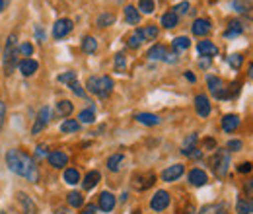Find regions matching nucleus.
<instances>
[{
	"label": "nucleus",
	"mask_w": 253,
	"mask_h": 214,
	"mask_svg": "<svg viewBox=\"0 0 253 214\" xmlns=\"http://www.w3.org/2000/svg\"><path fill=\"white\" fill-rule=\"evenodd\" d=\"M6 166L10 171H14L16 175L28 179L30 183H37L39 181V168L35 164L30 154L22 152L18 148H12L6 152Z\"/></svg>",
	"instance_id": "obj_1"
},
{
	"label": "nucleus",
	"mask_w": 253,
	"mask_h": 214,
	"mask_svg": "<svg viewBox=\"0 0 253 214\" xmlns=\"http://www.w3.org/2000/svg\"><path fill=\"white\" fill-rule=\"evenodd\" d=\"M18 35L16 33H10L8 39H6V45H4V59H2V64H4V74L10 76L16 66H18Z\"/></svg>",
	"instance_id": "obj_2"
},
{
	"label": "nucleus",
	"mask_w": 253,
	"mask_h": 214,
	"mask_svg": "<svg viewBox=\"0 0 253 214\" xmlns=\"http://www.w3.org/2000/svg\"><path fill=\"white\" fill-rule=\"evenodd\" d=\"M113 86H115V84H113L111 76H90L88 82H86L88 92L97 95V97H101V99H105L107 95H111Z\"/></svg>",
	"instance_id": "obj_3"
},
{
	"label": "nucleus",
	"mask_w": 253,
	"mask_h": 214,
	"mask_svg": "<svg viewBox=\"0 0 253 214\" xmlns=\"http://www.w3.org/2000/svg\"><path fill=\"white\" fill-rule=\"evenodd\" d=\"M211 166H212V171L216 177H226V173L230 170V152L224 148H218L211 160Z\"/></svg>",
	"instance_id": "obj_4"
},
{
	"label": "nucleus",
	"mask_w": 253,
	"mask_h": 214,
	"mask_svg": "<svg viewBox=\"0 0 253 214\" xmlns=\"http://www.w3.org/2000/svg\"><path fill=\"white\" fill-rule=\"evenodd\" d=\"M207 86H209L211 93H212L216 99H230V97H228V86L222 82L218 76H209V78H207Z\"/></svg>",
	"instance_id": "obj_5"
},
{
	"label": "nucleus",
	"mask_w": 253,
	"mask_h": 214,
	"mask_svg": "<svg viewBox=\"0 0 253 214\" xmlns=\"http://www.w3.org/2000/svg\"><path fill=\"white\" fill-rule=\"evenodd\" d=\"M51 121V109L47 107V105H43L41 109H39V113H37V119L33 123L32 127V134H39L47 125Z\"/></svg>",
	"instance_id": "obj_6"
},
{
	"label": "nucleus",
	"mask_w": 253,
	"mask_h": 214,
	"mask_svg": "<svg viewBox=\"0 0 253 214\" xmlns=\"http://www.w3.org/2000/svg\"><path fill=\"white\" fill-rule=\"evenodd\" d=\"M169 193L168 191H156V195L150 199V209L156 211V213H162L169 207Z\"/></svg>",
	"instance_id": "obj_7"
},
{
	"label": "nucleus",
	"mask_w": 253,
	"mask_h": 214,
	"mask_svg": "<svg viewBox=\"0 0 253 214\" xmlns=\"http://www.w3.org/2000/svg\"><path fill=\"white\" fill-rule=\"evenodd\" d=\"M154 183H156V175L154 173H138V175L132 177V185H134L136 191H146Z\"/></svg>",
	"instance_id": "obj_8"
},
{
	"label": "nucleus",
	"mask_w": 253,
	"mask_h": 214,
	"mask_svg": "<svg viewBox=\"0 0 253 214\" xmlns=\"http://www.w3.org/2000/svg\"><path fill=\"white\" fill-rule=\"evenodd\" d=\"M70 31H72V20L61 18V20H57L55 26H53V37H55V39H63Z\"/></svg>",
	"instance_id": "obj_9"
},
{
	"label": "nucleus",
	"mask_w": 253,
	"mask_h": 214,
	"mask_svg": "<svg viewBox=\"0 0 253 214\" xmlns=\"http://www.w3.org/2000/svg\"><path fill=\"white\" fill-rule=\"evenodd\" d=\"M197 53L203 57V59H212L218 55V47L212 43V41H199L197 43Z\"/></svg>",
	"instance_id": "obj_10"
},
{
	"label": "nucleus",
	"mask_w": 253,
	"mask_h": 214,
	"mask_svg": "<svg viewBox=\"0 0 253 214\" xmlns=\"http://www.w3.org/2000/svg\"><path fill=\"white\" fill-rule=\"evenodd\" d=\"M183 171H185V168H183L181 164H173V166H169V168H166V170L162 171V181L171 183V181L179 179V177L183 175Z\"/></svg>",
	"instance_id": "obj_11"
},
{
	"label": "nucleus",
	"mask_w": 253,
	"mask_h": 214,
	"mask_svg": "<svg viewBox=\"0 0 253 214\" xmlns=\"http://www.w3.org/2000/svg\"><path fill=\"white\" fill-rule=\"evenodd\" d=\"M115 197L109 193V191H103L99 197H97V209L101 211V213H111L113 209H115Z\"/></svg>",
	"instance_id": "obj_12"
},
{
	"label": "nucleus",
	"mask_w": 253,
	"mask_h": 214,
	"mask_svg": "<svg viewBox=\"0 0 253 214\" xmlns=\"http://www.w3.org/2000/svg\"><path fill=\"white\" fill-rule=\"evenodd\" d=\"M211 30H212V26H211V22H209L207 18H199V20H195L193 26H191L193 35H197V37H205V35H209Z\"/></svg>",
	"instance_id": "obj_13"
},
{
	"label": "nucleus",
	"mask_w": 253,
	"mask_h": 214,
	"mask_svg": "<svg viewBox=\"0 0 253 214\" xmlns=\"http://www.w3.org/2000/svg\"><path fill=\"white\" fill-rule=\"evenodd\" d=\"M195 109H197V113L201 117H209L211 115V101H209V97L205 93H199L195 97Z\"/></svg>",
	"instance_id": "obj_14"
},
{
	"label": "nucleus",
	"mask_w": 253,
	"mask_h": 214,
	"mask_svg": "<svg viewBox=\"0 0 253 214\" xmlns=\"http://www.w3.org/2000/svg\"><path fill=\"white\" fill-rule=\"evenodd\" d=\"M47 160H49V164H51L53 168H57V170H63L64 166L68 164V156L64 152H59V150L47 154Z\"/></svg>",
	"instance_id": "obj_15"
},
{
	"label": "nucleus",
	"mask_w": 253,
	"mask_h": 214,
	"mask_svg": "<svg viewBox=\"0 0 253 214\" xmlns=\"http://www.w3.org/2000/svg\"><path fill=\"white\" fill-rule=\"evenodd\" d=\"M18 68H20V72H22L26 78H30V76H33V74L37 72L39 64H37V61H33V59H22V61L18 62Z\"/></svg>",
	"instance_id": "obj_16"
},
{
	"label": "nucleus",
	"mask_w": 253,
	"mask_h": 214,
	"mask_svg": "<svg viewBox=\"0 0 253 214\" xmlns=\"http://www.w3.org/2000/svg\"><path fill=\"white\" fill-rule=\"evenodd\" d=\"M207 181H209V177H207V173H205L203 170L195 168V170H191L189 171V183L191 185H195V187H203Z\"/></svg>",
	"instance_id": "obj_17"
},
{
	"label": "nucleus",
	"mask_w": 253,
	"mask_h": 214,
	"mask_svg": "<svg viewBox=\"0 0 253 214\" xmlns=\"http://www.w3.org/2000/svg\"><path fill=\"white\" fill-rule=\"evenodd\" d=\"M101 181V175H99V171H88L86 173V177L82 179V187H84V191H92L95 185Z\"/></svg>",
	"instance_id": "obj_18"
},
{
	"label": "nucleus",
	"mask_w": 253,
	"mask_h": 214,
	"mask_svg": "<svg viewBox=\"0 0 253 214\" xmlns=\"http://www.w3.org/2000/svg\"><path fill=\"white\" fill-rule=\"evenodd\" d=\"M240 127V117L238 115H224L222 117V128L226 130V132H234L236 128Z\"/></svg>",
	"instance_id": "obj_19"
},
{
	"label": "nucleus",
	"mask_w": 253,
	"mask_h": 214,
	"mask_svg": "<svg viewBox=\"0 0 253 214\" xmlns=\"http://www.w3.org/2000/svg\"><path fill=\"white\" fill-rule=\"evenodd\" d=\"M191 47V41L189 37H185V35H181V37H175L173 41H171V49H173V53H183V51H187Z\"/></svg>",
	"instance_id": "obj_20"
},
{
	"label": "nucleus",
	"mask_w": 253,
	"mask_h": 214,
	"mask_svg": "<svg viewBox=\"0 0 253 214\" xmlns=\"http://www.w3.org/2000/svg\"><path fill=\"white\" fill-rule=\"evenodd\" d=\"M166 55H168V49H166L164 45H154V47H150L148 53H146V57H148L150 61H164Z\"/></svg>",
	"instance_id": "obj_21"
},
{
	"label": "nucleus",
	"mask_w": 253,
	"mask_h": 214,
	"mask_svg": "<svg viewBox=\"0 0 253 214\" xmlns=\"http://www.w3.org/2000/svg\"><path fill=\"white\" fill-rule=\"evenodd\" d=\"M18 201H20V205H22V209H24V213H26V214H35V213H37L35 203H33V201L28 197V195H26V193H18Z\"/></svg>",
	"instance_id": "obj_22"
},
{
	"label": "nucleus",
	"mask_w": 253,
	"mask_h": 214,
	"mask_svg": "<svg viewBox=\"0 0 253 214\" xmlns=\"http://www.w3.org/2000/svg\"><path fill=\"white\" fill-rule=\"evenodd\" d=\"M123 162H125L123 154H113V156L107 158V170L109 171H119L123 168Z\"/></svg>",
	"instance_id": "obj_23"
},
{
	"label": "nucleus",
	"mask_w": 253,
	"mask_h": 214,
	"mask_svg": "<svg viewBox=\"0 0 253 214\" xmlns=\"http://www.w3.org/2000/svg\"><path fill=\"white\" fill-rule=\"evenodd\" d=\"M199 214H228V207L224 203H214V205H207L203 207Z\"/></svg>",
	"instance_id": "obj_24"
},
{
	"label": "nucleus",
	"mask_w": 253,
	"mask_h": 214,
	"mask_svg": "<svg viewBox=\"0 0 253 214\" xmlns=\"http://www.w3.org/2000/svg\"><path fill=\"white\" fill-rule=\"evenodd\" d=\"M134 119L140 123V125H146V127H156V125H160V117L154 115V113H138Z\"/></svg>",
	"instance_id": "obj_25"
},
{
	"label": "nucleus",
	"mask_w": 253,
	"mask_h": 214,
	"mask_svg": "<svg viewBox=\"0 0 253 214\" xmlns=\"http://www.w3.org/2000/svg\"><path fill=\"white\" fill-rule=\"evenodd\" d=\"M125 22L128 24V26H136V24L140 22V12H138V8H134V6H126Z\"/></svg>",
	"instance_id": "obj_26"
},
{
	"label": "nucleus",
	"mask_w": 253,
	"mask_h": 214,
	"mask_svg": "<svg viewBox=\"0 0 253 214\" xmlns=\"http://www.w3.org/2000/svg\"><path fill=\"white\" fill-rule=\"evenodd\" d=\"M160 22H162V26H164L166 30H171V28H175V26L179 24V16H177V14H173V12L169 10V12H166V14L162 16V20H160Z\"/></svg>",
	"instance_id": "obj_27"
},
{
	"label": "nucleus",
	"mask_w": 253,
	"mask_h": 214,
	"mask_svg": "<svg viewBox=\"0 0 253 214\" xmlns=\"http://www.w3.org/2000/svg\"><path fill=\"white\" fill-rule=\"evenodd\" d=\"M232 8L238 14H250L253 10V2L252 0H232Z\"/></svg>",
	"instance_id": "obj_28"
},
{
	"label": "nucleus",
	"mask_w": 253,
	"mask_h": 214,
	"mask_svg": "<svg viewBox=\"0 0 253 214\" xmlns=\"http://www.w3.org/2000/svg\"><path fill=\"white\" fill-rule=\"evenodd\" d=\"M236 213L253 214V199H240V201L236 203Z\"/></svg>",
	"instance_id": "obj_29"
},
{
	"label": "nucleus",
	"mask_w": 253,
	"mask_h": 214,
	"mask_svg": "<svg viewBox=\"0 0 253 214\" xmlns=\"http://www.w3.org/2000/svg\"><path fill=\"white\" fill-rule=\"evenodd\" d=\"M113 24H115V16H113L111 12H103V14H99L97 20H95V26H97V28H109V26H113Z\"/></svg>",
	"instance_id": "obj_30"
},
{
	"label": "nucleus",
	"mask_w": 253,
	"mask_h": 214,
	"mask_svg": "<svg viewBox=\"0 0 253 214\" xmlns=\"http://www.w3.org/2000/svg\"><path fill=\"white\" fill-rule=\"evenodd\" d=\"M140 33V37H142V41H154L156 37H158V28L156 26H146V28H140V30H136Z\"/></svg>",
	"instance_id": "obj_31"
},
{
	"label": "nucleus",
	"mask_w": 253,
	"mask_h": 214,
	"mask_svg": "<svg viewBox=\"0 0 253 214\" xmlns=\"http://www.w3.org/2000/svg\"><path fill=\"white\" fill-rule=\"evenodd\" d=\"M197 140H199V136H197V134H189V136L183 140V148H181V152L185 154V156H191V154L197 150V148H195Z\"/></svg>",
	"instance_id": "obj_32"
},
{
	"label": "nucleus",
	"mask_w": 253,
	"mask_h": 214,
	"mask_svg": "<svg viewBox=\"0 0 253 214\" xmlns=\"http://www.w3.org/2000/svg\"><path fill=\"white\" fill-rule=\"evenodd\" d=\"M244 31V26H242V22L240 20H234V22H230V26H228V30L224 31V37H236V35H240Z\"/></svg>",
	"instance_id": "obj_33"
},
{
	"label": "nucleus",
	"mask_w": 253,
	"mask_h": 214,
	"mask_svg": "<svg viewBox=\"0 0 253 214\" xmlns=\"http://www.w3.org/2000/svg\"><path fill=\"white\" fill-rule=\"evenodd\" d=\"M72 111H74L72 101H68V99H61V101L57 103V113H59L61 117H68Z\"/></svg>",
	"instance_id": "obj_34"
},
{
	"label": "nucleus",
	"mask_w": 253,
	"mask_h": 214,
	"mask_svg": "<svg viewBox=\"0 0 253 214\" xmlns=\"http://www.w3.org/2000/svg\"><path fill=\"white\" fill-rule=\"evenodd\" d=\"M66 201H68V205H70V207H74V209H80V207L84 205V197H82V193H78V191L68 193Z\"/></svg>",
	"instance_id": "obj_35"
},
{
	"label": "nucleus",
	"mask_w": 253,
	"mask_h": 214,
	"mask_svg": "<svg viewBox=\"0 0 253 214\" xmlns=\"http://www.w3.org/2000/svg\"><path fill=\"white\" fill-rule=\"evenodd\" d=\"M95 49H97V41H95V37L88 35V37L82 39V51H84V53L92 55V53H95Z\"/></svg>",
	"instance_id": "obj_36"
},
{
	"label": "nucleus",
	"mask_w": 253,
	"mask_h": 214,
	"mask_svg": "<svg viewBox=\"0 0 253 214\" xmlns=\"http://www.w3.org/2000/svg\"><path fill=\"white\" fill-rule=\"evenodd\" d=\"M64 183L68 185H76L80 181V173H78V170H74V168H68V170H64Z\"/></svg>",
	"instance_id": "obj_37"
},
{
	"label": "nucleus",
	"mask_w": 253,
	"mask_h": 214,
	"mask_svg": "<svg viewBox=\"0 0 253 214\" xmlns=\"http://www.w3.org/2000/svg\"><path fill=\"white\" fill-rule=\"evenodd\" d=\"M95 121V113L94 109L90 107V109H84V111H80V115H78V123H84V125H90V123Z\"/></svg>",
	"instance_id": "obj_38"
},
{
	"label": "nucleus",
	"mask_w": 253,
	"mask_h": 214,
	"mask_svg": "<svg viewBox=\"0 0 253 214\" xmlns=\"http://www.w3.org/2000/svg\"><path fill=\"white\" fill-rule=\"evenodd\" d=\"M61 130L63 132H78L80 130V123L76 119H66V121L61 125Z\"/></svg>",
	"instance_id": "obj_39"
},
{
	"label": "nucleus",
	"mask_w": 253,
	"mask_h": 214,
	"mask_svg": "<svg viewBox=\"0 0 253 214\" xmlns=\"http://www.w3.org/2000/svg\"><path fill=\"white\" fill-rule=\"evenodd\" d=\"M154 10H156L154 0H140V2H138V12H142V14H152Z\"/></svg>",
	"instance_id": "obj_40"
},
{
	"label": "nucleus",
	"mask_w": 253,
	"mask_h": 214,
	"mask_svg": "<svg viewBox=\"0 0 253 214\" xmlns=\"http://www.w3.org/2000/svg\"><path fill=\"white\" fill-rule=\"evenodd\" d=\"M142 43H144V41H142V37H140V33H138V31H134V33L128 37V41H126V45H128L130 49H138Z\"/></svg>",
	"instance_id": "obj_41"
},
{
	"label": "nucleus",
	"mask_w": 253,
	"mask_h": 214,
	"mask_svg": "<svg viewBox=\"0 0 253 214\" xmlns=\"http://www.w3.org/2000/svg\"><path fill=\"white\" fill-rule=\"evenodd\" d=\"M228 64H230L232 68H236V70H238V68H242V64H244V57H242L240 53H234V55H230V57H228Z\"/></svg>",
	"instance_id": "obj_42"
},
{
	"label": "nucleus",
	"mask_w": 253,
	"mask_h": 214,
	"mask_svg": "<svg viewBox=\"0 0 253 214\" xmlns=\"http://www.w3.org/2000/svg\"><path fill=\"white\" fill-rule=\"evenodd\" d=\"M18 53L30 59V57L33 55V45H32V43H28V41H26V43H22V45L18 47Z\"/></svg>",
	"instance_id": "obj_43"
},
{
	"label": "nucleus",
	"mask_w": 253,
	"mask_h": 214,
	"mask_svg": "<svg viewBox=\"0 0 253 214\" xmlns=\"http://www.w3.org/2000/svg\"><path fill=\"white\" fill-rule=\"evenodd\" d=\"M59 82H63V84H72V82H76V72H74V70L64 72V74L59 76Z\"/></svg>",
	"instance_id": "obj_44"
},
{
	"label": "nucleus",
	"mask_w": 253,
	"mask_h": 214,
	"mask_svg": "<svg viewBox=\"0 0 253 214\" xmlns=\"http://www.w3.org/2000/svg\"><path fill=\"white\" fill-rule=\"evenodd\" d=\"M189 8H191L189 2H181V4H177L171 12H173V14H177V16H183V14H187V12H189Z\"/></svg>",
	"instance_id": "obj_45"
},
{
	"label": "nucleus",
	"mask_w": 253,
	"mask_h": 214,
	"mask_svg": "<svg viewBox=\"0 0 253 214\" xmlns=\"http://www.w3.org/2000/svg\"><path fill=\"white\" fill-rule=\"evenodd\" d=\"M125 66H126V59H125V55L123 53H119V55H115V70H125Z\"/></svg>",
	"instance_id": "obj_46"
},
{
	"label": "nucleus",
	"mask_w": 253,
	"mask_h": 214,
	"mask_svg": "<svg viewBox=\"0 0 253 214\" xmlns=\"http://www.w3.org/2000/svg\"><path fill=\"white\" fill-rule=\"evenodd\" d=\"M242 146H244V144H242V140H230V142H228V146H226V150H228V152H240V150H242Z\"/></svg>",
	"instance_id": "obj_47"
},
{
	"label": "nucleus",
	"mask_w": 253,
	"mask_h": 214,
	"mask_svg": "<svg viewBox=\"0 0 253 214\" xmlns=\"http://www.w3.org/2000/svg\"><path fill=\"white\" fill-rule=\"evenodd\" d=\"M68 88H70V90H72V92L76 93V95H78V97H86V92H84V90H82V86H80V84H78V80H76V82H72V84H68Z\"/></svg>",
	"instance_id": "obj_48"
},
{
	"label": "nucleus",
	"mask_w": 253,
	"mask_h": 214,
	"mask_svg": "<svg viewBox=\"0 0 253 214\" xmlns=\"http://www.w3.org/2000/svg\"><path fill=\"white\" fill-rule=\"evenodd\" d=\"M246 195H248V199H253V175L246 181Z\"/></svg>",
	"instance_id": "obj_49"
},
{
	"label": "nucleus",
	"mask_w": 253,
	"mask_h": 214,
	"mask_svg": "<svg viewBox=\"0 0 253 214\" xmlns=\"http://www.w3.org/2000/svg\"><path fill=\"white\" fill-rule=\"evenodd\" d=\"M252 170H253V166L250 164V162H244V164L238 166V171H240V173H250Z\"/></svg>",
	"instance_id": "obj_50"
},
{
	"label": "nucleus",
	"mask_w": 253,
	"mask_h": 214,
	"mask_svg": "<svg viewBox=\"0 0 253 214\" xmlns=\"http://www.w3.org/2000/svg\"><path fill=\"white\" fill-rule=\"evenodd\" d=\"M82 214H97V207L95 205H86V209L82 211Z\"/></svg>",
	"instance_id": "obj_51"
},
{
	"label": "nucleus",
	"mask_w": 253,
	"mask_h": 214,
	"mask_svg": "<svg viewBox=\"0 0 253 214\" xmlns=\"http://www.w3.org/2000/svg\"><path fill=\"white\" fill-rule=\"evenodd\" d=\"M35 156H37V158L47 156V152H45V146H37V148H35Z\"/></svg>",
	"instance_id": "obj_52"
},
{
	"label": "nucleus",
	"mask_w": 253,
	"mask_h": 214,
	"mask_svg": "<svg viewBox=\"0 0 253 214\" xmlns=\"http://www.w3.org/2000/svg\"><path fill=\"white\" fill-rule=\"evenodd\" d=\"M4 115H6V105L0 101V125H2V121H4Z\"/></svg>",
	"instance_id": "obj_53"
},
{
	"label": "nucleus",
	"mask_w": 253,
	"mask_h": 214,
	"mask_svg": "<svg viewBox=\"0 0 253 214\" xmlns=\"http://www.w3.org/2000/svg\"><path fill=\"white\" fill-rule=\"evenodd\" d=\"M35 35H37V37H39L41 41L45 39V33H43V30H41V28H37V30H35Z\"/></svg>",
	"instance_id": "obj_54"
},
{
	"label": "nucleus",
	"mask_w": 253,
	"mask_h": 214,
	"mask_svg": "<svg viewBox=\"0 0 253 214\" xmlns=\"http://www.w3.org/2000/svg\"><path fill=\"white\" fill-rule=\"evenodd\" d=\"M185 78H187V80H189V82H195V80H197V78H195V74H193V72H185Z\"/></svg>",
	"instance_id": "obj_55"
},
{
	"label": "nucleus",
	"mask_w": 253,
	"mask_h": 214,
	"mask_svg": "<svg viewBox=\"0 0 253 214\" xmlns=\"http://www.w3.org/2000/svg\"><path fill=\"white\" fill-rule=\"evenodd\" d=\"M199 64H201L203 68H207V66L211 64V59H203V61H199Z\"/></svg>",
	"instance_id": "obj_56"
},
{
	"label": "nucleus",
	"mask_w": 253,
	"mask_h": 214,
	"mask_svg": "<svg viewBox=\"0 0 253 214\" xmlns=\"http://www.w3.org/2000/svg\"><path fill=\"white\" fill-rule=\"evenodd\" d=\"M205 144H207V146H214V140H212V138H207Z\"/></svg>",
	"instance_id": "obj_57"
},
{
	"label": "nucleus",
	"mask_w": 253,
	"mask_h": 214,
	"mask_svg": "<svg viewBox=\"0 0 253 214\" xmlns=\"http://www.w3.org/2000/svg\"><path fill=\"white\" fill-rule=\"evenodd\" d=\"M4 6H6V2H4V0H0V12L4 10Z\"/></svg>",
	"instance_id": "obj_58"
},
{
	"label": "nucleus",
	"mask_w": 253,
	"mask_h": 214,
	"mask_svg": "<svg viewBox=\"0 0 253 214\" xmlns=\"http://www.w3.org/2000/svg\"><path fill=\"white\" fill-rule=\"evenodd\" d=\"M250 78H253V64H252V68H250Z\"/></svg>",
	"instance_id": "obj_59"
},
{
	"label": "nucleus",
	"mask_w": 253,
	"mask_h": 214,
	"mask_svg": "<svg viewBox=\"0 0 253 214\" xmlns=\"http://www.w3.org/2000/svg\"><path fill=\"white\" fill-rule=\"evenodd\" d=\"M130 214H142V213H140V211H132Z\"/></svg>",
	"instance_id": "obj_60"
},
{
	"label": "nucleus",
	"mask_w": 253,
	"mask_h": 214,
	"mask_svg": "<svg viewBox=\"0 0 253 214\" xmlns=\"http://www.w3.org/2000/svg\"><path fill=\"white\" fill-rule=\"evenodd\" d=\"M0 214H4V213H0Z\"/></svg>",
	"instance_id": "obj_61"
}]
</instances>
